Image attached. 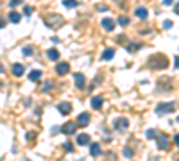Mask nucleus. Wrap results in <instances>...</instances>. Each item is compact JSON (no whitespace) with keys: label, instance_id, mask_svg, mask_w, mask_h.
<instances>
[{"label":"nucleus","instance_id":"obj_1","mask_svg":"<svg viewBox=\"0 0 179 161\" xmlns=\"http://www.w3.org/2000/svg\"><path fill=\"white\" fill-rule=\"evenodd\" d=\"M172 111H174V102H163V104L156 106L158 115H167V113H172Z\"/></svg>","mask_w":179,"mask_h":161},{"label":"nucleus","instance_id":"obj_2","mask_svg":"<svg viewBox=\"0 0 179 161\" xmlns=\"http://www.w3.org/2000/svg\"><path fill=\"white\" fill-rule=\"evenodd\" d=\"M61 23H63V18H61V16H57V15L47 16V25H49V27H59Z\"/></svg>","mask_w":179,"mask_h":161},{"label":"nucleus","instance_id":"obj_3","mask_svg":"<svg viewBox=\"0 0 179 161\" xmlns=\"http://www.w3.org/2000/svg\"><path fill=\"white\" fill-rule=\"evenodd\" d=\"M168 147H170V138H168V136H165V134H161V136L158 138V149L167 150Z\"/></svg>","mask_w":179,"mask_h":161},{"label":"nucleus","instance_id":"obj_4","mask_svg":"<svg viewBox=\"0 0 179 161\" xmlns=\"http://www.w3.org/2000/svg\"><path fill=\"white\" fill-rule=\"evenodd\" d=\"M57 109H59L61 115H68V113L72 111V104H70V102H59V104H57Z\"/></svg>","mask_w":179,"mask_h":161},{"label":"nucleus","instance_id":"obj_5","mask_svg":"<svg viewBox=\"0 0 179 161\" xmlns=\"http://www.w3.org/2000/svg\"><path fill=\"white\" fill-rule=\"evenodd\" d=\"M68 70H70L68 63H57V66H56V74L57 75H65V74H68Z\"/></svg>","mask_w":179,"mask_h":161},{"label":"nucleus","instance_id":"obj_6","mask_svg":"<svg viewBox=\"0 0 179 161\" xmlns=\"http://www.w3.org/2000/svg\"><path fill=\"white\" fill-rule=\"evenodd\" d=\"M88 124H90V115H88V113H81V115L77 117V125L86 127Z\"/></svg>","mask_w":179,"mask_h":161},{"label":"nucleus","instance_id":"obj_7","mask_svg":"<svg viewBox=\"0 0 179 161\" xmlns=\"http://www.w3.org/2000/svg\"><path fill=\"white\" fill-rule=\"evenodd\" d=\"M113 127H115V129H127V127H129V120H127V118H118V120L113 124Z\"/></svg>","mask_w":179,"mask_h":161},{"label":"nucleus","instance_id":"obj_8","mask_svg":"<svg viewBox=\"0 0 179 161\" xmlns=\"http://www.w3.org/2000/svg\"><path fill=\"white\" fill-rule=\"evenodd\" d=\"M75 129H77V124L68 122V124H65V125H63V129H61V131H63L65 134H73V133H75Z\"/></svg>","mask_w":179,"mask_h":161},{"label":"nucleus","instance_id":"obj_9","mask_svg":"<svg viewBox=\"0 0 179 161\" xmlns=\"http://www.w3.org/2000/svg\"><path fill=\"white\" fill-rule=\"evenodd\" d=\"M11 72H13V75H16V77H20V75H23V72H25V68H23V65H20V63H16V65H13V68H11Z\"/></svg>","mask_w":179,"mask_h":161},{"label":"nucleus","instance_id":"obj_10","mask_svg":"<svg viewBox=\"0 0 179 161\" xmlns=\"http://www.w3.org/2000/svg\"><path fill=\"white\" fill-rule=\"evenodd\" d=\"M73 79H75V86H77L79 90H82V88H84V84H86V82H84V81H86V79H84V75H82V74H75V75H73Z\"/></svg>","mask_w":179,"mask_h":161},{"label":"nucleus","instance_id":"obj_11","mask_svg":"<svg viewBox=\"0 0 179 161\" xmlns=\"http://www.w3.org/2000/svg\"><path fill=\"white\" fill-rule=\"evenodd\" d=\"M102 27H104L108 32H111V31L115 29V22H113V20H109V18H106V20H102Z\"/></svg>","mask_w":179,"mask_h":161},{"label":"nucleus","instance_id":"obj_12","mask_svg":"<svg viewBox=\"0 0 179 161\" xmlns=\"http://www.w3.org/2000/svg\"><path fill=\"white\" fill-rule=\"evenodd\" d=\"M102 104H104V100H102L100 97H93V98H92V107H93V109H100Z\"/></svg>","mask_w":179,"mask_h":161},{"label":"nucleus","instance_id":"obj_13","mask_svg":"<svg viewBox=\"0 0 179 161\" xmlns=\"http://www.w3.org/2000/svg\"><path fill=\"white\" fill-rule=\"evenodd\" d=\"M113 56H115V50H113V48H106L104 54H102V59L109 61V59H113Z\"/></svg>","mask_w":179,"mask_h":161},{"label":"nucleus","instance_id":"obj_14","mask_svg":"<svg viewBox=\"0 0 179 161\" xmlns=\"http://www.w3.org/2000/svg\"><path fill=\"white\" fill-rule=\"evenodd\" d=\"M47 56H49V59H52V61H57V59H59V52H57L56 48H50V50L47 52Z\"/></svg>","mask_w":179,"mask_h":161},{"label":"nucleus","instance_id":"obj_15","mask_svg":"<svg viewBox=\"0 0 179 161\" xmlns=\"http://www.w3.org/2000/svg\"><path fill=\"white\" fill-rule=\"evenodd\" d=\"M134 13H136V16H138V18H142V20H145V18H147V15H149L145 7H136V11H134Z\"/></svg>","mask_w":179,"mask_h":161},{"label":"nucleus","instance_id":"obj_16","mask_svg":"<svg viewBox=\"0 0 179 161\" xmlns=\"http://www.w3.org/2000/svg\"><path fill=\"white\" fill-rule=\"evenodd\" d=\"M77 143L79 145H88L90 143V136L88 134H79L77 136Z\"/></svg>","mask_w":179,"mask_h":161},{"label":"nucleus","instance_id":"obj_17","mask_svg":"<svg viewBox=\"0 0 179 161\" xmlns=\"http://www.w3.org/2000/svg\"><path fill=\"white\" fill-rule=\"evenodd\" d=\"M90 154H92V156H99L100 154V145L99 143H92V147H90Z\"/></svg>","mask_w":179,"mask_h":161},{"label":"nucleus","instance_id":"obj_18","mask_svg":"<svg viewBox=\"0 0 179 161\" xmlns=\"http://www.w3.org/2000/svg\"><path fill=\"white\" fill-rule=\"evenodd\" d=\"M39 79H41V72L39 70H32L29 74V81H39Z\"/></svg>","mask_w":179,"mask_h":161},{"label":"nucleus","instance_id":"obj_19","mask_svg":"<svg viewBox=\"0 0 179 161\" xmlns=\"http://www.w3.org/2000/svg\"><path fill=\"white\" fill-rule=\"evenodd\" d=\"M20 18H22V16H20V13H16V11H11V13H9V20H11L13 23H18V22H20Z\"/></svg>","mask_w":179,"mask_h":161},{"label":"nucleus","instance_id":"obj_20","mask_svg":"<svg viewBox=\"0 0 179 161\" xmlns=\"http://www.w3.org/2000/svg\"><path fill=\"white\" fill-rule=\"evenodd\" d=\"M63 6H66V7H77L79 2H77V0H63Z\"/></svg>","mask_w":179,"mask_h":161},{"label":"nucleus","instance_id":"obj_21","mask_svg":"<svg viewBox=\"0 0 179 161\" xmlns=\"http://www.w3.org/2000/svg\"><path fill=\"white\" fill-rule=\"evenodd\" d=\"M140 47H142V43H129V45H127V50H129V52H134V50H138Z\"/></svg>","mask_w":179,"mask_h":161},{"label":"nucleus","instance_id":"obj_22","mask_svg":"<svg viewBox=\"0 0 179 161\" xmlns=\"http://www.w3.org/2000/svg\"><path fill=\"white\" fill-rule=\"evenodd\" d=\"M118 23H120L122 27H125V25H129V18H127V16H120V18H118Z\"/></svg>","mask_w":179,"mask_h":161},{"label":"nucleus","instance_id":"obj_23","mask_svg":"<svg viewBox=\"0 0 179 161\" xmlns=\"http://www.w3.org/2000/svg\"><path fill=\"white\" fill-rule=\"evenodd\" d=\"M32 47H23V56H32Z\"/></svg>","mask_w":179,"mask_h":161},{"label":"nucleus","instance_id":"obj_24","mask_svg":"<svg viewBox=\"0 0 179 161\" xmlns=\"http://www.w3.org/2000/svg\"><path fill=\"white\" fill-rule=\"evenodd\" d=\"M50 88H52V82H50V81H47V82L43 84V88H41V90H43V91H50Z\"/></svg>","mask_w":179,"mask_h":161},{"label":"nucleus","instance_id":"obj_25","mask_svg":"<svg viewBox=\"0 0 179 161\" xmlns=\"http://www.w3.org/2000/svg\"><path fill=\"white\" fill-rule=\"evenodd\" d=\"M23 15L31 16V15H32V7H31V6H25V7H23Z\"/></svg>","mask_w":179,"mask_h":161},{"label":"nucleus","instance_id":"obj_26","mask_svg":"<svg viewBox=\"0 0 179 161\" xmlns=\"http://www.w3.org/2000/svg\"><path fill=\"white\" fill-rule=\"evenodd\" d=\"M65 150H68V152H73V145H72L70 141H66V143H65Z\"/></svg>","mask_w":179,"mask_h":161},{"label":"nucleus","instance_id":"obj_27","mask_svg":"<svg viewBox=\"0 0 179 161\" xmlns=\"http://www.w3.org/2000/svg\"><path fill=\"white\" fill-rule=\"evenodd\" d=\"M124 156H125V157H132V150L125 147V149H124Z\"/></svg>","mask_w":179,"mask_h":161},{"label":"nucleus","instance_id":"obj_28","mask_svg":"<svg viewBox=\"0 0 179 161\" xmlns=\"http://www.w3.org/2000/svg\"><path fill=\"white\" fill-rule=\"evenodd\" d=\"M36 138V133H27V141H34Z\"/></svg>","mask_w":179,"mask_h":161},{"label":"nucleus","instance_id":"obj_29","mask_svg":"<svg viewBox=\"0 0 179 161\" xmlns=\"http://www.w3.org/2000/svg\"><path fill=\"white\" fill-rule=\"evenodd\" d=\"M170 27H172V22L170 20H165L163 22V29H170Z\"/></svg>","mask_w":179,"mask_h":161},{"label":"nucleus","instance_id":"obj_30","mask_svg":"<svg viewBox=\"0 0 179 161\" xmlns=\"http://www.w3.org/2000/svg\"><path fill=\"white\" fill-rule=\"evenodd\" d=\"M97 11H108V6H104V4H99V6H97Z\"/></svg>","mask_w":179,"mask_h":161},{"label":"nucleus","instance_id":"obj_31","mask_svg":"<svg viewBox=\"0 0 179 161\" xmlns=\"http://www.w3.org/2000/svg\"><path fill=\"white\" fill-rule=\"evenodd\" d=\"M154 136H156V131L149 129V131H147V138H154Z\"/></svg>","mask_w":179,"mask_h":161},{"label":"nucleus","instance_id":"obj_32","mask_svg":"<svg viewBox=\"0 0 179 161\" xmlns=\"http://www.w3.org/2000/svg\"><path fill=\"white\" fill-rule=\"evenodd\" d=\"M22 2V0H9V4H11V7H15V6H18Z\"/></svg>","mask_w":179,"mask_h":161},{"label":"nucleus","instance_id":"obj_33","mask_svg":"<svg viewBox=\"0 0 179 161\" xmlns=\"http://www.w3.org/2000/svg\"><path fill=\"white\" fill-rule=\"evenodd\" d=\"M174 63H175V68H177V70H179V56H177V58H175V61H174Z\"/></svg>","mask_w":179,"mask_h":161},{"label":"nucleus","instance_id":"obj_34","mask_svg":"<svg viewBox=\"0 0 179 161\" xmlns=\"http://www.w3.org/2000/svg\"><path fill=\"white\" fill-rule=\"evenodd\" d=\"M163 4H165V6H170V4H172V0H163Z\"/></svg>","mask_w":179,"mask_h":161},{"label":"nucleus","instance_id":"obj_35","mask_svg":"<svg viewBox=\"0 0 179 161\" xmlns=\"http://www.w3.org/2000/svg\"><path fill=\"white\" fill-rule=\"evenodd\" d=\"M174 141H175V143L179 145V134H175V138H174Z\"/></svg>","mask_w":179,"mask_h":161},{"label":"nucleus","instance_id":"obj_36","mask_svg":"<svg viewBox=\"0 0 179 161\" xmlns=\"http://www.w3.org/2000/svg\"><path fill=\"white\" fill-rule=\"evenodd\" d=\"M175 13L179 15V4H175Z\"/></svg>","mask_w":179,"mask_h":161},{"label":"nucleus","instance_id":"obj_37","mask_svg":"<svg viewBox=\"0 0 179 161\" xmlns=\"http://www.w3.org/2000/svg\"><path fill=\"white\" fill-rule=\"evenodd\" d=\"M0 27H4V20L2 18H0Z\"/></svg>","mask_w":179,"mask_h":161},{"label":"nucleus","instance_id":"obj_38","mask_svg":"<svg viewBox=\"0 0 179 161\" xmlns=\"http://www.w3.org/2000/svg\"><path fill=\"white\" fill-rule=\"evenodd\" d=\"M2 72H4V66H2V65H0V74H2Z\"/></svg>","mask_w":179,"mask_h":161}]
</instances>
